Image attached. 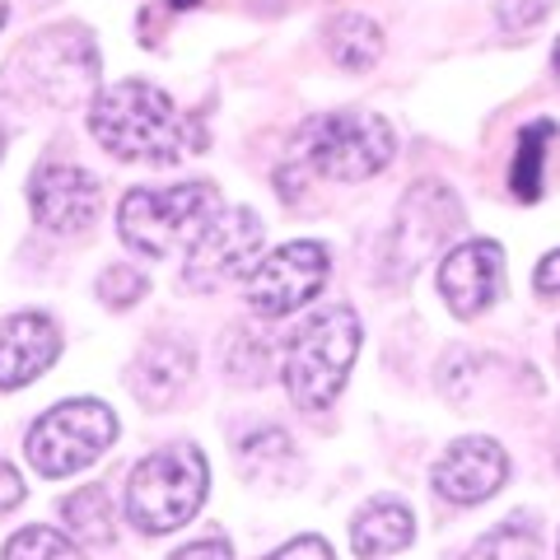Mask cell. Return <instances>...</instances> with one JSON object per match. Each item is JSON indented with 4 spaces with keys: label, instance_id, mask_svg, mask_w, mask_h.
Segmentation results:
<instances>
[{
    "label": "cell",
    "instance_id": "1",
    "mask_svg": "<svg viewBox=\"0 0 560 560\" xmlns=\"http://www.w3.org/2000/svg\"><path fill=\"white\" fill-rule=\"evenodd\" d=\"M90 131L108 154L136 164H178L206 145L201 121L178 113V103L145 80L103 90L90 108Z\"/></svg>",
    "mask_w": 560,
    "mask_h": 560
},
{
    "label": "cell",
    "instance_id": "2",
    "mask_svg": "<svg viewBox=\"0 0 560 560\" xmlns=\"http://www.w3.org/2000/svg\"><path fill=\"white\" fill-rule=\"evenodd\" d=\"M397 136L378 113H327L304 121L294 136L290 160L276 168V187L294 201L308 178H331V183H364L378 168L393 164Z\"/></svg>",
    "mask_w": 560,
    "mask_h": 560
},
{
    "label": "cell",
    "instance_id": "3",
    "mask_svg": "<svg viewBox=\"0 0 560 560\" xmlns=\"http://www.w3.org/2000/svg\"><path fill=\"white\" fill-rule=\"evenodd\" d=\"M220 191L210 183H178V187H136L117 206V230L140 257H168L191 248L206 224L220 215Z\"/></svg>",
    "mask_w": 560,
    "mask_h": 560
},
{
    "label": "cell",
    "instance_id": "4",
    "mask_svg": "<svg viewBox=\"0 0 560 560\" xmlns=\"http://www.w3.org/2000/svg\"><path fill=\"white\" fill-rule=\"evenodd\" d=\"M360 355V318L331 304L290 337L285 350V388L300 411H327L341 397L346 374Z\"/></svg>",
    "mask_w": 560,
    "mask_h": 560
},
{
    "label": "cell",
    "instance_id": "5",
    "mask_svg": "<svg viewBox=\"0 0 560 560\" xmlns=\"http://www.w3.org/2000/svg\"><path fill=\"white\" fill-rule=\"evenodd\" d=\"M206 486H210V471L197 448L191 444L160 448L145 463H136L127 481V514L140 533H173L197 518Z\"/></svg>",
    "mask_w": 560,
    "mask_h": 560
},
{
    "label": "cell",
    "instance_id": "6",
    "mask_svg": "<svg viewBox=\"0 0 560 560\" xmlns=\"http://www.w3.org/2000/svg\"><path fill=\"white\" fill-rule=\"evenodd\" d=\"M117 440V416L103 401H61L47 416H38V425L28 430V463L43 477H70L84 471L94 458L113 448Z\"/></svg>",
    "mask_w": 560,
    "mask_h": 560
},
{
    "label": "cell",
    "instance_id": "7",
    "mask_svg": "<svg viewBox=\"0 0 560 560\" xmlns=\"http://www.w3.org/2000/svg\"><path fill=\"white\" fill-rule=\"evenodd\" d=\"M463 224V206L440 183H416L397 206V220L388 230V248H383V280H407L425 267L430 253H440L448 234Z\"/></svg>",
    "mask_w": 560,
    "mask_h": 560
},
{
    "label": "cell",
    "instance_id": "8",
    "mask_svg": "<svg viewBox=\"0 0 560 560\" xmlns=\"http://www.w3.org/2000/svg\"><path fill=\"white\" fill-rule=\"evenodd\" d=\"M261 215L257 210H220L215 220L206 224V234L187 248V285L191 290H220L234 285V280L253 276L257 257H261Z\"/></svg>",
    "mask_w": 560,
    "mask_h": 560
},
{
    "label": "cell",
    "instance_id": "9",
    "mask_svg": "<svg viewBox=\"0 0 560 560\" xmlns=\"http://www.w3.org/2000/svg\"><path fill=\"white\" fill-rule=\"evenodd\" d=\"M331 276L323 243H285L267 261H257L248 276V304L261 318H290L308 300H318Z\"/></svg>",
    "mask_w": 560,
    "mask_h": 560
},
{
    "label": "cell",
    "instance_id": "10",
    "mask_svg": "<svg viewBox=\"0 0 560 560\" xmlns=\"http://www.w3.org/2000/svg\"><path fill=\"white\" fill-rule=\"evenodd\" d=\"M20 70L47 103H80L98 80V51L75 28L43 33V38L20 57Z\"/></svg>",
    "mask_w": 560,
    "mask_h": 560
},
{
    "label": "cell",
    "instance_id": "11",
    "mask_svg": "<svg viewBox=\"0 0 560 560\" xmlns=\"http://www.w3.org/2000/svg\"><path fill=\"white\" fill-rule=\"evenodd\" d=\"M28 206L47 234H84L98 215V183L75 164H43L28 183Z\"/></svg>",
    "mask_w": 560,
    "mask_h": 560
},
{
    "label": "cell",
    "instance_id": "12",
    "mask_svg": "<svg viewBox=\"0 0 560 560\" xmlns=\"http://www.w3.org/2000/svg\"><path fill=\"white\" fill-rule=\"evenodd\" d=\"M504 290V248L490 238L458 243L440 267V294L458 318H477Z\"/></svg>",
    "mask_w": 560,
    "mask_h": 560
},
{
    "label": "cell",
    "instance_id": "13",
    "mask_svg": "<svg viewBox=\"0 0 560 560\" xmlns=\"http://www.w3.org/2000/svg\"><path fill=\"white\" fill-rule=\"evenodd\" d=\"M504 477H510V458H504V448L495 440H481V434L448 444L444 458L434 463V471H430L434 490H440L444 500H453V504L490 500L504 486Z\"/></svg>",
    "mask_w": 560,
    "mask_h": 560
},
{
    "label": "cell",
    "instance_id": "14",
    "mask_svg": "<svg viewBox=\"0 0 560 560\" xmlns=\"http://www.w3.org/2000/svg\"><path fill=\"white\" fill-rule=\"evenodd\" d=\"M61 355V331L47 313H14L0 323V388H24Z\"/></svg>",
    "mask_w": 560,
    "mask_h": 560
},
{
    "label": "cell",
    "instance_id": "15",
    "mask_svg": "<svg viewBox=\"0 0 560 560\" xmlns=\"http://www.w3.org/2000/svg\"><path fill=\"white\" fill-rule=\"evenodd\" d=\"M411 537H416V523H411V510L401 500L364 504L360 518L350 523V547H355L364 560H378V556L411 547Z\"/></svg>",
    "mask_w": 560,
    "mask_h": 560
},
{
    "label": "cell",
    "instance_id": "16",
    "mask_svg": "<svg viewBox=\"0 0 560 560\" xmlns=\"http://www.w3.org/2000/svg\"><path fill=\"white\" fill-rule=\"evenodd\" d=\"M131 374H136L140 401L160 407V401H168L187 383V374H191V350L183 341H150L145 350H140V360H136Z\"/></svg>",
    "mask_w": 560,
    "mask_h": 560
},
{
    "label": "cell",
    "instance_id": "17",
    "mask_svg": "<svg viewBox=\"0 0 560 560\" xmlns=\"http://www.w3.org/2000/svg\"><path fill=\"white\" fill-rule=\"evenodd\" d=\"M327 47H331V61L341 70H370L383 57V28L364 14H341L337 24L327 28Z\"/></svg>",
    "mask_w": 560,
    "mask_h": 560
},
{
    "label": "cell",
    "instance_id": "18",
    "mask_svg": "<svg viewBox=\"0 0 560 560\" xmlns=\"http://www.w3.org/2000/svg\"><path fill=\"white\" fill-rule=\"evenodd\" d=\"M556 136L551 121H533L518 136L514 150V168H510V187L518 201H537L541 197V178H547V140Z\"/></svg>",
    "mask_w": 560,
    "mask_h": 560
},
{
    "label": "cell",
    "instance_id": "19",
    "mask_svg": "<svg viewBox=\"0 0 560 560\" xmlns=\"http://www.w3.org/2000/svg\"><path fill=\"white\" fill-rule=\"evenodd\" d=\"M61 518L66 528L75 533L80 541H90V547H103V541H113V514H108V495H103L98 486H84L75 490L66 504H61Z\"/></svg>",
    "mask_w": 560,
    "mask_h": 560
},
{
    "label": "cell",
    "instance_id": "20",
    "mask_svg": "<svg viewBox=\"0 0 560 560\" xmlns=\"http://www.w3.org/2000/svg\"><path fill=\"white\" fill-rule=\"evenodd\" d=\"M467 560H541V533L528 518H510L495 533H486L467 551Z\"/></svg>",
    "mask_w": 560,
    "mask_h": 560
},
{
    "label": "cell",
    "instance_id": "21",
    "mask_svg": "<svg viewBox=\"0 0 560 560\" xmlns=\"http://www.w3.org/2000/svg\"><path fill=\"white\" fill-rule=\"evenodd\" d=\"M5 560H84V556L75 551V541L66 533L38 523V528H24L5 541Z\"/></svg>",
    "mask_w": 560,
    "mask_h": 560
},
{
    "label": "cell",
    "instance_id": "22",
    "mask_svg": "<svg viewBox=\"0 0 560 560\" xmlns=\"http://www.w3.org/2000/svg\"><path fill=\"white\" fill-rule=\"evenodd\" d=\"M98 300L108 304V308H131V304H140V300H145V276L117 261V267H108V271L98 276Z\"/></svg>",
    "mask_w": 560,
    "mask_h": 560
},
{
    "label": "cell",
    "instance_id": "23",
    "mask_svg": "<svg viewBox=\"0 0 560 560\" xmlns=\"http://www.w3.org/2000/svg\"><path fill=\"white\" fill-rule=\"evenodd\" d=\"M547 14H551V0H500L495 5V20L510 33L533 28L537 20H547Z\"/></svg>",
    "mask_w": 560,
    "mask_h": 560
},
{
    "label": "cell",
    "instance_id": "24",
    "mask_svg": "<svg viewBox=\"0 0 560 560\" xmlns=\"http://www.w3.org/2000/svg\"><path fill=\"white\" fill-rule=\"evenodd\" d=\"M271 560H331V547L323 537H294L290 547H280Z\"/></svg>",
    "mask_w": 560,
    "mask_h": 560
},
{
    "label": "cell",
    "instance_id": "25",
    "mask_svg": "<svg viewBox=\"0 0 560 560\" xmlns=\"http://www.w3.org/2000/svg\"><path fill=\"white\" fill-rule=\"evenodd\" d=\"M168 560H234V551H230V541L224 537H201V541H191V547H183L178 556H168Z\"/></svg>",
    "mask_w": 560,
    "mask_h": 560
},
{
    "label": "cell",
    "instance_id": "26",
    "mask_svg": "<svg viewBox=\"0 0 560 560\" xmlns=\"http://www.w3.org/2000/svg\"><path fill=\"white\" fill-rule=\"evenodd\" d=\"M533 285H537L541 294H551V300H560V248L541 257V267H537V276H533Z\"/></svg>",
    "mask_w": 560,
    "mask_h": 560
},
{
    "label": "cell",
    "instance_id": "27",
    "mask_svg": "<svg viewBox=\"0 0 560 560\" xmlns=\"http://www.w3.org/2000/svg\"><path fill=\"white\" fill-rule=\"evenodd\" d=\"M24 500V481L14 467H0V510H14Z\"/></svg>",
    "mask_w": 560,
    "mask_h": 560
},
{
    "label": "cell",
    "instance_id": "28",
    "mask_svg": "<svg viewBox=\"0 0 560 560\" xmlns=\"http://www.w3.org/2000/svg\"><path fill=\"white\" fill-rule=\"evenodd\" d=\"M173 5H178V10H187V5H197V0H173Z\"/></svg>",
    "mask_w": 560,
    "mask_h": 560
},
{
    "label": "cell",
    "instance_id": "29",
    "mask_svg": "<svg viewBox=\"0 0 560 560\" xmlns=\"http://www.w3.org/2000/svg\"><path fill=\"white\" fill-rule=\"evenodd\" d=\"M0 24H5V0H0Z\"/></svg>",
    "mask_w": 560,
    "mask_h": 560
},
{
    "label": "cell",
    "instance_id": "30",
    "mask_svg": "<svg viewBox=\"0 0 560 560\" xmlns=\"http://www.w3.org/2000/svg\"><path fill=\"white\" fill-rule=\"evenodd\" d=\"M556 70H560V43H556Z\"/></svg>",
    "mask_w": 560,
    "mask_h": 560
},
{
    "label": "cell",
    "instance_id": "31",
    "mask_svg": "<svg viewBox=\"0 0 560 560\" xmlns=\"http://www.w3.org/2000/svg\"><path fill=\"white\" fill-rule=\"evenodd\" d=\"M0 145H5V140H0Z\"/></svg>",
    "mask_w": 560,
    "mask_h": 560
}]
</instances>
